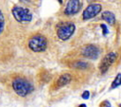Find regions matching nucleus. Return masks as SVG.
<instances>
[{"instance_id":"nucleus-1","label":"nucleus","mask_w":121,"mask_h":107,"mask_svg":"<svg viewBox=\"0 0 121 107\" xmlns=\"http://www.w3.org/2000/svg\"><path fill=\"white\" fill-rule=\"evenodd\" d=\"M12 86L13 91L18 95L19 97L25 98L31 94L34 90L33 84L24 77H16L12 82Z\"/></svg>"},{"instance_id":"nucleus-2","label":"nucleus","mask_w":121,"mask_h":107,"mask_svg":"<svg viewBox=\"0 0 121 107\" xmlns=\"http://www.w3.org/2000/svg\"><path fill=\"white\" fill-rule=\"evenodd\" d=\"M28 46L31 51H33L35 53L44 52L47 49L48 41H47L46 37H44V35L35 34L28 39Z\"/></svg>"},{"instance_id":"nucleus-3","label":"nucleus","mask_w":121,"mask_h":107,"mask_svg":"<svg viewBox=\"0 0 121 107\" xmlns=\"http://www.w3.org/2000/svg\"><path fill=\"white\" fill-rule=\"evenodd\" d=\"M76 30V26L73 22H62L56 26V33L60 40L67 41L69 40Z\"/></svg>"},{"instance_id":"nucleus-4","label":"nucleus","mask_w":121,"mask_h":107,"mask_svg":"<svg viewBox=\"0 0 121 107\" xmlns=\"http://www.w3.org/2000/svg\"><path fill=\"white\" fill-rule=\"evenodd\" d=\"M12 15L14 19L20 23H27L32 20V13L27 8H22L19 6H15L12 10Z\"/></svg>"},{"instance_id":"nucleus-5","label":"nucleus","mask_w":121,"mask_h":107,"mask_svg":"<svg viewBox=\"0 0 121 107\" xmlns=\"http://www.w3.org/2000/svg\"><path fill=\"white\" fill-rule=\"evenodd\" d=\"M117 59V53L116 52H113V51H111L102 58V60L100 61L99 65H98V69H99V72L101 74H105L109 68L115 63Z\"/></svg>"},{"instance_id":"nucleus-6","label":"nucleus","mask_w":121,"mask_h":107,"mask_svg":"<svg viewBox=\"0 0 121 107\" xmlns=\"http://www.w3.org/2000/svg\"><path fill=\"white\" fill-rule=\"evenodd\" d=\"M81 55L89 60H97L100 55V48L93 44L85 45L81 49Z\"/></svg>"},{"instance_id":"nucleus-7","label":"nucleus","mask_w":121,"mask_h":107,"mask_svg":"<svg viewBox=\"0 0 121 107\" xmlns=\"http://www.w3.org/2000/svg\"><path fill=\"white\" fill-rule=\"evenodd\" d=\"M101 5L100 4H90L82 12V19L83 20H89L91 18H94L101 12Z\"/></svg>"},{"instance_id":"nucleus-8","label":"nucleus","mask_w":121,"mask_h":107,"mask_svg":"<svg viewBox=\"0 0 121 107\" xmlns=\"http://www.w3.org/2000/svg\"><path fill=\"white\" fill-rule=\"evenodd\" d=\"M72 74L70 73H63V74H60L57 79L56 81L54 82V84H53V88L55 90L57 89H60V88H62V87H65V85L69 84L71 82H72Z\"/></svg>"},{"instance_id":"nucleus-9","label":"nucleus","mask_w":121,"mask_h":107,"mask_svg":"<svg viewBox=\"0 0 121 107\" xmlns=\"http://www.w3.org/2000/svg\"><path fill=\"white\" fill-rule=\"evenodd\" d=\"M81 8V0H68L64 12L65 15H74L80 12Z\"/></svg>"},{"instance_id":"nucleus-10","label":"nucleus","mask_w":121,"mask_h":107,"mask_svg":"<svg viewBox=\"0 0 121 107\" xmlns=\"http://www.w3.org/2000/svg\"><path fill=\"white\" fill-rule=\"evenodd\" d=\"M69 66L73 69L82 70V71L89 70L91 67H93V66L86 61H73L72 63L69 64Z\"/></svg>"},{"instance_id":"nucleus-11","label":"nucleus","mask_w":121,"mask_h":107,"mask_svg":"<svg viewBox=\"0 0 121 107\" xmlns=\"http://www.w3.org/2000/svg\"><path fill=\"white\" fill-rule=\"evenodd\" d=\"M101 18H102L103 20H105V21H106L109 25H111V26L114 25V23H115V15H114L112 12H110V11H105V12H103L102 14H101Z\"/></svg>"},{"instance_id":"nucleus-12","label":"nucleus","mask_w":121,"mask_h":107,"mask_svg":"<svg viewBox=\"0 0 121 107\" xmlns=\"http://www.w3.org/2000/svg\"><path fill=\"white\" fill-rule=\"evenodd\" d=\"M120 85H121V72L118 73L116 75V77L114 78V80L113 81V82L111 84V89H114V88H116Z\"/></svg>"},{"instance_id":"nucleus-13","label":"nucleus","mask_w":121,"mask_h":107,"mask_svg":"<svg viewBox=\"0 0 121 107\" xmlns=\"http://www.w3.org/2000/svg\"><path fill=\"white\" fill-rule=\"evenodd\" d=\"M99 107H112V106H111L110 101L107 100V99H105V100H103V101H101L99 103Z\"/></svg>"},{"instance_id":"nucleus-14","label":"nucleus","mask_w":121,"mask_h":107,"mask_svg":"<svg viewBox=\"0 0 121 107\" xmlns=\"http://www.w3.org/2000/svg\"><path fill=\"white\" fill-rule=\"evenodd\" d=\"M100 28L102 29L103 35H107V33H108V29H107V26H106L105 24H101V25H100Z\"/></svg>"},{"instance_id":"nucleus-15","label":"nucleus","mask_w":121,"mask_h":107,"mask_svg":"<svg viewBox=\"0 0 121 107\" xmlns=\"http://www.w3.org/2000/svg\"><path fill=\"white\" fill-rule=\"evenodd\" d=\"M89 97H90V92L89 91H84L82 93V95H81V98L84 99H88Z\"/></svg>"},{"instance_id":"nucleus-16","label":"nucleus","mask_w":121,"mask_h":107,"mask_svg":"<svg viewBox=\"0 0 121 107\" xmlns=\"http://www.w3.org/2000/svg\"><path fill=\"white\" fill-rule=\"evenodd\" d=\"M4 27H5V22L4 21H0V34L4 30Z\"/></svg>"},{"instance_id":"nucleus-17","label":"nucleus","mask_w":121,"mask_h":107,"mask_svg":"<svg viewBox=\"0 0 121 107\" xmlns=\"http://www.w3.org/2000/svg\"><path fill=\"white\" fill-rule=\"evenodd\" d=\"M0 21H4V14L1 12V10H0Z\"/></svg>"},{"instance_id":"nucleus-18","label":"nucleus","mask_w":121,"mask_h":107,"mask_svg":"<svg viewBox=\"0 0 121 107\" xmlns=\"http://www.w3.org/2000/svg\"><path fill=\"white\" fill-rule=\"evenodd\" d=\"M78 107H87V106H86V104H84V103H82V104H80V105H79Z\"/></svg>"},{"instance_id":"nucleus-19","label":"nucleus","mask_w":121,"mask_h":107,"mask_svg":"<svg viewBox=\"0 0 121 107\" xmlns=\"http://www.w3.org/2000/svg\"><path fill=\"white\" fill-rule=\"evenodd\" d=\"M21 1H24V2H28V0H21Z\"/></svg>"},{"instance_id":"nucleus-20","label":"nucleus","mask_w":121,"mask_h":107,"mask_svg":"<svg viewBox=\"0 0 121 107\" xmlns=\"http://www.w3.org/2000/svg\"><path fill=\"white\" fill-rule=\"evenodd\" d=\"M119 107H121V104H120V105H119Z\"/></svg>"}]
</instances>
